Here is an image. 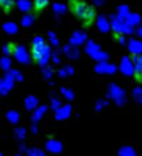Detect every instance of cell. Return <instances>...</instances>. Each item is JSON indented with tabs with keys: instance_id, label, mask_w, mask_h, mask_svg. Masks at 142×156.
<instances>
[{
	"instance_id": "obj_12",
	"label": "cell",
	"mask_w": 142,
	"mask_h": 156,
	"mask_svg": "<svg viewBox=\"0 0 142 156\" xmlns=\"http://www.w3.org/2000/svg\"><path fill=\"white\" fill-rule=\"evenodd\" d=\"M11 89V80L6 76L5 80H0V94H6Z\"/></svg>"
},
{
	"instance_id": "obj_21",
	"label": "cell",
	"mask_w": 142,
	"mask_h": 156,
	"mask_svg": "<svg viewBox=\"0 0 142 156\" xmlns=\"http://www.w3.org/2000/svg\"><path fill=\"white\" fill-rule=\"evenodd\" d=\"M72 73H74V67H70V66L60 70V76H67V75H72Z\"/></svg>"
},
{
	"instance_id": "obj_32",
	"label": "cell",
	"mask_w": 142,
	"mask_h": 156,
	"mask_svg": "<svg viewBox=\"0 0 142 156\" xmlns=\"http://www.w3.org/2000/svg\"><path fill=\"white\" fill-rule=\"evenodd\" d=\"M106 104H107V101H99V103L96 104V110H101V109H102Z\"/></svg>"
},
{
	"instance_id": "obj_30",
	"label": "cell",
	"mask_w": 142,
	"mask_h": 156,
	"mask_svg": "<svg viewBox=\"0 0 142 156\" xmlns=\"http://www.w3.org/2000/svg\"><path fill=\"white\" fill-rule=\"evenodd\" d=\"M0 64H2L3 69H8L9 67V60L8 58H2V60H0Z\"/></svg>"
},
{
	"instance_id": "obj_8",
	"label": "cell",
	"mask_w": 142,
	"mask_h": 156,
	"mask_svg": "<svg viewBox=\"0 0 142 156\" xmlns=\"http://www.w3.org/2000/svg\"><path fill=\"white\" fill-rule=\"evenodd\" d=\"M96 72L98 73H115L116 67L113 64H109V63H99L96 66Z\"/></svg>"
},
{
	"instance_id": "obj_23",
	"label": "cell",
	"mask_w": 142,
	"mask_h": 156,
	"mask_svg": "<svg viewBox=\"0 0 142 156\" xmlns=\"http://www.w3.org/2000/svg\"><path fill=\"white\" fill-rule=\"evenodd\" d=\"M44 112H46V107H40V109H37V112H35V115H34V121L40 119V118L43 116Z\"/></svg>"
},
{
	"instance_id": "obj_10",
	"label": "cell",
	"mask_w": 142,
	"mask_h": 156,
	"mask_svg": "<svg viewBox=\"0 0 142 156\" xmlns=\"http://www.w3.org/2000/svg\"><path fill=\"white\" fill-rule=\"evenodd\" d=\"M118 154H119V156H136V151H134L133 147L125 145V147H121V148H119Z\"/></svg>"
},
{
	"instance_id": "obj_18",
	"label": "cell",
	"mask_w": 142,
	"mask_h": 156,
	"mask_svg": "<svg viewBox=\"0 0 142 156\" xmlns=\"http://www.w3.org/2000/svg\"><path fill=\"white\" fill-rule=\"evenodd\" d=\"M12 5H14L12 0H0V6H3L5 11H9L12 8Z\"/></svg>"
},
{
	"instance_id": "obj_29",
	"label": "cell",
	"mask_w": 142,
	"mask_h": 156,
	"mask_svg": "<svg viewBox=\"0 0 142 156\" xmlns=\"http://www.w3.org/2000/svg\"><path fill=\"white\" fill-rule=\"evenodd\" d=\"M54 9H55V12L61 14V12H64V9H66V8H64L63 5H58V3H57V5H54Z\"/></svg>"
},
{
	"instance_id": "obj_20",
	"label": "cell",
	"mask_w": 142,
	"mask_h": 156,
	"mask_svg": "<svg viewBox=\"0 0 142 156\" xmlns=\"http://www.w3.org/2000/svg\"><path fill=\"white\" fill-rule=\"evenodd\" d=\"M37 106V100L34 97H28L26 98V109H34Z\"/></svg>"
},
{
	"instance_id": "obj_7",
	"label": "cell",
	"mask_w": 142,
	"mask_h": 156,
	"mask_svg": "<svg viewBox=\"0 0 142 156\" xmlns=\"http://www.w3.org/2000/svg\"><path fill=\"white\" fill-rule=\"evenodd\" d=\"M14 55H16L17 61H20V63H28V52H26L25 46H17V48L14 49Z\"/></svg>"
},
{
	"instance_id": "obj_11",
	"label": "cell",
	"mask_w": 142,
	"mask_h": 156,
	"mask_svg": "<svg viewBox=\"0 0 142 156\" xmlns=\"http://www.w3.org/2000/svg\"><path fill=\"white\" fill-rule=\"evenodd\" d=\"M61 148H63V145H61V142H58V141H49L47 142V150L49 151H55V153H60L61 151Z\"/></svg>"
},
{
	"instance_id": "obj_5",
	"label": "cell",
	"mask_w": 142,
	"mask_h": 156,
	"mask_svg": "<svg viewBox=\"0 0 142 156\" xmlns=\"http://www.w3.org/2000/svg\"><path fill=\"white\" fill-rule=\"evenodd\" d=\"M87 54L92 55V57L96 58V60H106V58H107V55H106V54H101L99 48H98L95 43H89V44H87Z\"/></svg>"
},
{
	"instance_id": "obj_22",
	"label": "cell",
	"mask_w": 142,
	"mask_h": 156,
	"mask_svg": "<svg viewBox=\"0 0 142 156\" xmlns=\"http://www.w3.org/2000/svg\"><path fill=\"white\" fill-rule=\"evenodd\" d=\"M8 119H9V121H12V122H17V121H19V113H17V112H14V110L8 112Z\"/></svg>"
},
{
	"instance_id": "obj_36",
	"label": "cell",
	"mask_w": 142,
	"mask_h": 156,
	"mask_svg": "<svg viewBox=\"0 0 142 156\" xmlns=\"http://www.w3.org/2000/svg\"><path fill=\"white\" fill-rule=\"evenodd\" d=\"M140 101H142V100H140Z\"/></svg>"
},
{
	"instance_id": "obj_6",
	"label": "cell",
	"mask_w": 142,
	"mask_h": 156,
	"mask_svg": "<svg viewBox=\"0 0 142 156\" xmlns=\"http://www.w3.org/2000/svg\"><path fill=\"white\" fill-rule=\"evenodd\" d=\"M121 72L124 73V75H133V72H134V69H133V61H131V58H122V61H121Z\"/></svg>"
},
{
	"instance_id": "obj_2",
	"label": "cell",
	"mask_w": 142,
	"mask_h": 156,
	"mask_svg": "<svg viewBox=\"0 0 142 156\" xmlns=\"http://www.w3.org/2000/svg\"><path fill=\"white\" fill-rule=\"evenodd\" d=\"M49 55H50L49 46L44 43V40L41 37H35L34 41H32V57H34V60L40 66H44L49 60Z\"/></svg>"
},
{
	"instance_id": "obj_27",
	"label": "cell",
	"mask_w": 142,
	"mask_h": 156,
	"mask_svg": "<svg viewBox=\"0 0 142 156\" xmlns=\"http://www.w3.org/2000/svg\"><path fill=\"white\" fill-rule=\"evenodd\" d=\"M98 25H99V29L101 31H107V28H109L104 19H98Z\"/></svg>"
},
{
	"instance_id": "obj_15",
	"label": "cell",
	"mask_w": 142,
	"mask_h": 156,
	"mask_svg": "<svg viewBox=\"0 0 142 156\" xmlns=\"http://www.w3.org/2000/svg\"><path fill=\"white\" fill-rule=\"evenodd\" d=\"M84 40H86V35H84L83 32H77V34L72 37V44H81Z\"/></svg>"
},
{
	"instance_id": "obj_13",
	"label": "cell",
	"mask_w": 142,
	"mask_h": 156,
	"mask_svg": "<svg viewBox=\"0 0 142 156\" xmlns=\"http://www.w3.org/2000/svg\"><path fill=\"white\" fill-rule=\"evenodd\" d=\"M130 51L131 54H142V43H137V41H130Z\"/></svg>"
},
{
	"instance_id": "obj_9",
	"label": "cell",
	"mask_w": 142,
	"mask_h": 156,
	"mask_svg": "<svg viewBox=\"0 0 142 156\" xmlns=\"http://www.w3.org/2000/svg\"><path fill=\"white\" fill-rule=\"evenodd\" d=\"M70 112H72V107L70 106H63V107H60V109H57V119H64V118H67L69 115H70Z\"/></svg>"
},
{
	"instance_id": "obj_28",
	"label": "cell",
	"mask_w": 142,
	"mask_h": 156,
	"mask_svg": "<svg viewBox=\"0 0 142 156\" xmlns=\"http://www.w3.org/2000/svg\"><path fill=\"white\" fill-rule=\"evenodd\" d=\"M61 92H63V95H64V97H66L67 100H72V98H74V94H72V92H70L69 89H63Z\"/></svg>"
},
{
	"instance_id": "obj_35",
	"label": "cell",
	"mask_w": 142,
	"mask_h": 156,
	"mask_svg": "<svg viewBox=\"0 0 142 156\" xmlns=\"http://www.w3.org/2000/svg\"><path fill=\"white\" fill-rule=\"evenodd\" d=\"M0 156H2V154H0Z\"/></svg>"
},
{
	"instance_id": "obj_16",
	"label": "cell",
	"mask_w": 142,
	"mask_h": 156,
	"mask_svg": "<svg viewBox=\"0 0 142 156\" xmlns=\"http://www.w3.org/2000/svg\"><path fill=\"white\" fill-rule=\"evenodd\" d=\"M17 6H19L22 11H29V9H31V2H29V0H19Z\"/></svg>"
},
{
	"instance_id": "obj_3",
	"label": "cell",
	"mask_w": 142,
	"mask_h": 156,
	"mask_svg": "<svg viewBox=\"0 0 142 156\" xmlns=\"http://www.w3.org/2000/svg\"><path fill=\"white\" fill-rule=\"evenodd\" d=\"M109 98L115 100L118 106H122V104L125 103V92H124V89H121L119 86L110 84V86H109Z\"/></svg>"
},
{
	"instance_id": "obj_4",
	"label": "cell",
	"mask_w": 142,
	"mask_h": 156,
	"mask_svg": "<svg viewBox=\"0 0 142 156\" xmlns=\"http://www.w3.org/2000/svg\"><path fill=\"white\" fill-rule=\"evenodd\" d=\"M133 61V69H134V76L137 78L139 81H142V54H134L131 57Z\"/></svg>"
},
{
	"instance_id": "obj_33",
	"label": "cell",
	"mask_w": 142,
	"mask_h": 156,
	"mask_svg": "<svg viewBox=\"0 0 142 156\" xmlns=\"http://www.w3.org/2000/svg\"><path fill=\"white\" fill-rule=\"evenodd\" d=\"M16 135H19L20 139H23V136H25V130H23V129H19V130L16 132Z\"/></svg>"
},
{
	"instance_id": "obj_25",
	"label": "cell",
	"mask_w": 142,
	"mask_h": 156,
	"mask_svg": "<svg viewBox=\"0 0 142 156\" xmlns=\"http://www.w3.org/2000/svg\"><path fill=\"white\" fill-rule=\"evenodd\" d=\"M28 154H31V156H44L43 151H41V150H37V148H31V150H28Z\"/></svg>"
},
{
	"instance_id": "obj_24",
	"label": "cell",
	"mask_w": 142,
	"mask_h": 156,
	"mask_svg": "<svg viewBox=\"0 0 142 156\" xmlns=\"http://www.w3.org/2000/svg\"><path fill=\"white\" fill-rule=\"evenodd\" d=\"M133 98H136V100H142V87H136L134 90H133Z\"/></svg>"
},
{
	"instance_id": "obj_19",
	"label": "cell",
	"mask_w": 142,
	"mask_h": 156,
	"mask_svg": "<svg viewBox=\"0 0 142 156\" xmlns=\"http://www.w3.org/2000/svg\"><path fill=\"white\" fill-rule=\"evenodd\" d=\"M64 52H66L70 58H77V57H78V52H77L75 49H72L70 46H66V48H64Z\"/></svg>"
},
{
	"instance_id": "obj_34",
	"label": "cell",
	"mask_w": 142,
	"mask_h": 156,
	"mask_svg": "<svg viewBox=\"0 0 142 156\" xmlns=\"http://www.w3.org/2000/svg\"><path fill=\"white\" fill-rule=\"evenodd\" d=\"M44 75H46V78H50V75H52V70H50V69H46V70H44Z\"/></svg>"
},
{
	"instance_id": "obj_26",
	"label": "cell",
	"mask_w": 142,
	"mask_h": 156,
	"mask_svg": "<svg viewBox=\"0 0 142 156\" xmlns=\"http://www.w3.org/2000/svg\"><path fill=\"white\" fill-rule=\"evenodd\" d=\"M32 22H34V17H32V16H25V17H23V25H25V26L32 25Z\"/></svg>"
},
{
	"instance_id": "obj_14",
	"label": "cell",
	"mask_w": 142,
	"mask_h": 156,
	"mask_svg": "<svg viewBox=\"0 0 142 156\" xmlns=\"http://www.w3.org/2000/svg\"><path fill=\"white\" fill-rule=\"evenodd\" d=\"M47 3H49V0H34V8L35 11H41L47 6Z\"/></svg>"
},
{
	"instance_id": "obj_31",
	"label": "cell",
	"mask_w": 142,
	"mask_h": 156,
	"mask_svg": "<svg viewBox=\"0 0 142 156\" xmlns=\"http://www.w3.org/2000/svg\"><path fill=\"white\" fill-rule=\"evenodd\" d=\"M11 49H12V44H6V46L3 48V52H5V54H11Z\"/></svg>"
},
{
	"instance_id": "obj_17",
	"label": "cell",
	"mask_w": 142,
	"mask_h": 156,
	"mask_svg": "<svg viewBox=\"0 0 142 156\" xmlns=\"http://www.w3.org/2000/svg\"><path fill=\"white\" fill-rule=\"evenodd\" d=\"M3 31L8 32V34H16L17 32V26L14 23H5L3 25Z\"/></svg>"
},
{
	"instance_id": "obj_1",
	"label": "cell",
	"mask_w": 142,
	"mask_h": 156,
	"mask_svg": "<svg viewBox=\"0 0 142 156\" xmlns=\"http://www.w3.org/2000/svg\"><path fill=\"white\" fill-rule=\"evenodd\" d=\"M69 8L74 12L75 17H78L86 26H90L96 20V11L93 6H89L83 0H70Z\"/></svg>"
}]
</instances>
